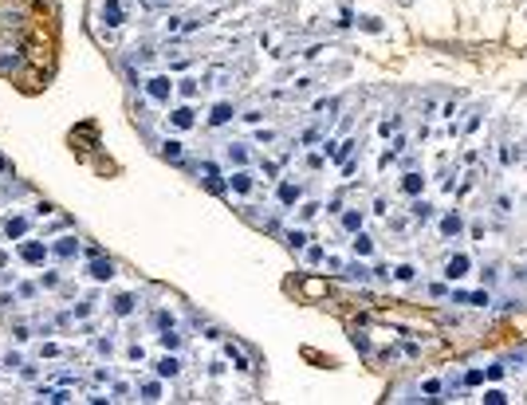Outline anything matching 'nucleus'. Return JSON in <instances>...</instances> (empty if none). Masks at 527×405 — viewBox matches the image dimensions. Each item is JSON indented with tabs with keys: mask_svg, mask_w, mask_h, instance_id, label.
<instances>
[{
	"mask_svg": "<svg viewBox=\"0 0 527 405\" xmlns=\"http://www.w3.org/2000/svg\"><path fill=\"white\" fill-rule=\"evenodd\" d=\"M445 275H449V279H461V275H468V256H453V260L445 264Z\"/></svg>",
	"mask_w": 527,
	"mask_h": 405,
	"instance_id": "obj_1",
	"label": "nucleus"
},
{
	"mask_svg": "<svg viewBox=\"0 0 527 405\" xmlns=\"http://www.w3.org/2000/svg\"><path fill=\"white\" fill-rule=\"evenodd\" d=\"M177 366H181L177 358H161V362H158V374H165V378H173V374H177Z\"/></svg>",
	"mask_w": 527,
	"mask_h": 405,
	"instance_id": "obj_2",
	"label": "nucleus"
},
{
	"mask_svg": "<svg viewBox=\"0 0 527 405\" xmlns=\"http://www.w3.org/2000/svg\"><path fill=\"white\" fill-rule=\"evenodd\" d=\"M441 228H445V232H461V216H445Z\"/></svg>",
	"mask_w": 527,
	"mask_h": 405,
	"instance_id": "obj_3",
	"label": "nucleus"
},
{
	"mask_svg": "<svg viewBox=\"0 0 527 405\" xmlns=\"http://www.w3.org/2000/svg\"><path fill=\"white\" fill-rule=\"evenodd\" d=\"M417 189H421V177L409 173V177H405V193H417Z\"/></svg>",
	"mask_w": 527,
	"mask_h": 405,
	"instance_id": "obj_4",
	"label": "nucleus"
},
{
	"mask_svg": "<svg viewBox=\"0 0 527 405\" xmlns=\"http://www.w3.org/2000/svg\"><path fill=\"white\" fill-rule=\"evenodd\" d=\"M484 402H488V405H500V402H508V398H504L500 390H488V394H484Z\"/></svg>",
	"mask_w": 527,
	"mask_h": 405,
	"instance_id": "obj_5",
	"label": "nucleus"
}]
</instances>
